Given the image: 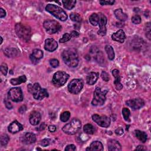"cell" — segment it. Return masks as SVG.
<instances>
[{
	"label": "cell",
	"mask_w": 151,
	"mask_h": 151,
	"mask_svg": "<svg viewBox=\"0 0 151 151\" xmlns=\"http://www.w3.org/2000/svg\"><path fill=\"white\" fill-rule=\"evenodd\" d=\"M81 126V122L79 119L74 118L72 119L70 122L65 125L62 128V130L67 135H73L78 132L80 129Z\"/></svg>",
	"instance_id": "obj_5"
},
{
	"label": "cell",
	"mask_w": 151,
	"mask_h": 151,
	"mask_svg": "<svg viewBox=\"0 0 151 151\" xmlns=\"http://www.w3.org/2000/svg\"><path fill=\"white\" fill-rule=\"evenodd\" d=\"M45 10L62 21H65L67 19L66 13L62 8L56 5L49 4L45 7Z\"/></svg>",
	"instance_id": "obj_3"
},
{
	"label": "cell",
	"mask_w": 151,
	"mask_h": 151,
	"mask_svg": "<svg viewBox=\"0 0 151 151\" xmlns=\"http://www.w3.org/2000/svg\"><path fill=\"white\" fill-rule=\"evenodd\" d=\"M92 120L98 125L103 128H108L111 125V119L106 116H100L94 114L92 116Z\"/></svg>",
	"instance_id": "obj_11"
},
{
	"label": "cell",
	"mask_w": 151,
	"mask_h": 151,
	"mask_svg": "<svg viewBox=\"0 0 151 151\" xmlns=\"http://www.w3.org/2000/svg\"><path fill=\"white\" fill-rule=\"evenodd\" d=\"M36 141L35 135L30 132L26 133L23 137V142L26 144H31Z\"/></svg>",
	"instance_id": "obj_20"
},
{
	"label": "cell",
	"mask_w": 151,
	"mask_h": 151,
	"mask_svg": "<svg viewBox=\"0 0 151 151\" xmlns=\"http://www.w3.org/2000/svg\"><path fill=\"white\" fill-rule=\"evenodd\" d=\"M41 118V116L39 112L37 111H33L31 113L30 115V122L33 126L37 125L40 123Z\"/></svg>",
	"instance_id": "obj_18"
},
{
	"label": "cell",
	"mask_w": 151,
	"mask_h": 151,
	"mask_svg": "<svg viewBox=\"0 0 151 151\" xmlns=\"http://www.w3.org/2000/svg\"><path fill=\"white\" fill-rule=\"evenodd\" d=\"M143 149V146H141V145L137 146L136 148L135 149V150H142Z\"/></svg>",
	"instance_id": "obj_53"
},
{
	"label": "cell",
	"mask_w": 151,
	"mask_h": 151,
	"mask_svg": "<svg viewBox=\"0 0 151 151\" xmlns=\"http://www.w3.org/2000/svg\"><path fill=\"white\" fill-rule=\"evenodd\" d=\"M10 140V138L9 136L6 134H3L1 136V144L3 146H6L7 145Z\"/></svg>",
	"instance_id": "obj_36"
},
{
	"label": "cell",
	"mask_w": 151,
	"mask_h": 151,
	"mask_svg": "<svg viewBox=\"0 0 151 151\" xmlns=\"http://www.w3.org/2000/svg\"><path fill=\"white\" fill-rule=\"evenodd\" d=\"M124 133V131H123V128H118L116 130H115V133L117 135H119V136H121Z\"/></svg>",
	"instance_id": "obj_46"
},
{
	"label": "cell",
	"mask_w": 151,
	"mask_h": 151,
	"mask_svg": "<svg viewBox=\"0 0 151 151\" xmlns=\"http://www.w3.org/2000/svg\"><path fill=\"white\" fill-rule=\"evenodd\" d=\"M4 103H5V105H6V106L7 109H11L13 108V105L12 104L9 102L8 101V100H4Z\"/></svg>",
	"instance_id": "obj_47"
},
{
	"label": "cell",
	"mask_w": 151,
	"mask_h": 151,
	"mask_svg": "<svg viewBox=\"0 0 151 151\" xmlns=\"http://www.w3.org/2000/svg\"><path fill=\"white\" fill-rule=\"evenodd\" d=\"M126 104L128 106L131 108L133 110L140 109L145 105L143 100L140 98L129 100L128 101H126Z\"/></svg>",
	"instance_id": "obj_13"
},
{
	"label": "cell",
	"mask_w": 151,
	"mask_h": 151,
	"mask_svg": "<svg viewBox=\"0 0 151 151\" xmlns=\"http://www.w3.org/2000/svg\"><path fill=\"white\" fill-rule=\"evenodd\" d=\"M114 13L116 18L121 21H125L128 19V16L121 9L116 10Z\"/></svg>",
	"instance_id": "obj_24"
},
{
	"label": "cell",
	"mask_w": 151,
	"mask_h": 151,
	"mask_svg": "<svg viewBox=\"0 0 151 151\" xmlns=\"http://www.w3.org/2000/svg\"><path fill=\"white\" fill-rule=\"evenodd\" d=\"M108 149L110 151H119L122 150V147L119 142L114 139H111L108 141Z\"/></svg>",
	"instance_id": "obj_19"
},
{
	"label": "cell",
	"mask_w": 151,
	"mask_h": 151,
	"mask_svg": "<svg viewBox=\"0 0 151 151\" xmlns=\"http://www.w3.org/2000/svg\"><path fill=\"white\" fill-rule=\"evenodd\" d=\"M70 35L72 37H78L79 36V33L76 31H73L71 32Z\"/></svg>",
	"instance_id": "obj_52"
},
{
	"label": "cell",
	"mask_w": 151,
	"mask_h": 151,
	"mask_svg": "<svg viewBox=\"0 0 151 151\" xmlns=\"http://www.w3.org/2000/svg\"><path fill=\"white\" fill-rule=\"evenodd\" d=\"M62 56L65 63L70 67H76L79 65L78 54L74 48L65 50Z\"/></svg>",
	"instance_id": "obj_1"
},
{
	"label": "cell",
	"mask_w": 151,
	"mask_h": 151,
	"mask_svg": "<svg viewBox=\"0 0 151 151\" xmlns=\"http://www.w3.org/2000/svg\"><path fill=\"white\" fill-rule=\"evenodd\" d=\"M112 74L115 78L114 81V85L115 88L118 90H120L123 88V85L121 83V77L119 75V71L117 69H114L112 70Z\"/></svg>",
	"instance_id": "obj_17"
},
{
	"label": "cell",
	"mask_w": 151,
	"mask_h": 151,
	"mask_svg": "<svg viewBox=\"0 0 151 151\" xmlns=\"http://www.w3.org/2000/svg\"><path fill=\"white\" fill-rule=\"evenodd\" d=\"M50 64L53 68H56L59 66V62L58 60L53 59L50 60Z\"/></svg>",
	"instance_id": "obj_40"
},
{
	"label": "cell",
	"mask_w": 151,
	"mask_h": 151,
	"mask_svg": "<svg viewBox=\"0 0 151 151\" xmlns=\"http://www.w3.org/2000/svg\"><path fill=\"white\" fill-rule=\"evenodd\" d=\"M115 3V1H100V4L102 6H106V5H110L112 6Z\"/></svg>",
	"instance_id": "obj_44"
},
{
	"label": "cell",
	"mask_w": 151,
	"mask_h": 151,
	"mask_svg": "<svg viewBox=\"0 0 151 151\" xmlns=\"http://www.w3.org/2000/svg\"><path fill=\"white\" fill-rule=\"evenodd\" d=\"M145 30L146 31V36L150 40V23H147L146 24V27H145Z\"/></svg>",
	"instance_id": "obj_38"
},
{
	"label": "cell",
	"mask_w": 151,
	"mask_h": 151,
	"mask_svg": "<svg viewBox=\"0 0 151 151\" xmlns=\"http://www.w3.org/2000/svg\"><path fill=\"white\" fill-rule=\"evenodd\" d=\"M135 136L136 137L143 143H145L147 140V135L145 132L137 130H135Z\"/></svg>",
	"instance_id": "obj_29"
},
{
	"label": "cell",
	"mask_w": 151,
	"mask_h": 151,
	"mask_svg": "<svg viewBox=\"0 0 151 151\" xmlns=\"http://www.w3.org/2000/svg\"><path fill=\"white\" fill-rule=\"evenodd\" d=\"M48 130L50 132H55L56 131V127L55 125H50L48 126Z\"/></svg>",
	"instance_id": "obj_50"
},
{
	"label": "cell",
	"mask_w": 151,
	"mask_h": 151,
	"mask_svg": "<svg viewBox=\"0 0 151 151\" xmlns=\"http://www.w3.org/2000/svg\"><path fill=\"white\" fill-rule=\"evenodd\" d=\"M101 77H102V79L105 82H108L110 79V77H109V76L108 73H106V72H104V71L102 72V73L101 74Z\"/></svg>",
	"instance_id": "obj_42"
},
{
	"label": "cell",
	"mask_w": 151,
	"mask_h": 151,
	"mask_svg": "<svg viewBox=\"0 0 151 151\" xmlns=\"http://www.w3.org/2000/svg\"><path fill=\"white\" fill-rule=\"evenodd\" d=\"M26 81H27V77L25 75H23L17 78L11 79L10 80V83L13 85H18L23 83H25Z\"/></svg>",
	"instance_id": "obj_27"
},
{
	"label": "cell",
	"mask_w": 151,
	"mask_h": 151,
	"mask_svg": "<svg viewBox=\"0 0 151 151\" xmlns=\"http://www.w3.org/2000/svg\"><path fill=\"white\" fill-rule=\"evenodd\" d=\"M43 26L47 33L52 34L59 32L62 28L60 24L55 20H48L44 22Z\"/></svg>",
	"instance_id": "obj_7"
},
{
	"label": "cell",
	"mask_w": 151,
	"mask_h": 151,
	"mask_svg": "<svg viewBox=\"0 0 151 151\" xmlns=\"http://www.w3.org/2000/svg\"><path fill=\"white\" fill-rule=\"evenodd\" d=\"M6 16V11L3 9L1 8V9H0V17H1V18H3L5 17Z\"/></svg>",
	"instance_id": "obj_48"
},
{
	"label": "cell",
	"mask_w": 151,
	"mask_h": 151,
	"mask_svg": "<svg viewBox=\"0 0 151 151\" xmlns=\"http://www.w3.org/2000/svg\"><path fill=\"white\" fill-rule=\"evenodd\" d=\"M70 19L74 21V22H76V23H80L82 21V17L81 16L77 14V13H73L70 14Z\"/></svg>",
	"instance_id": "obj_32"
},
{
	"label": "cell",
	"mask_w": 151,
	"mask_h": 151,
	"mask_svg": "<svg viewBox=\"0 0 151 151\" xmlns=\"http://www.w3.org/2000/svg\"><path fill=\"white\" fill-rule=\"evenodd\" d=\"M72 38V37L70 34H69V33H65V34L63 35L62 38H61L59 40V42H60V43H66V42L69 41Z\"/></svg>",
	"instance_id": "obj_37"
},
{
	"label": "cell",
	"mask_w": 151,
	"mask_h": 151,
	"mask_svg": "<svg viewBox=\"0 0 151 151\" xmlns=\"http://www.w3.org/2000/svg\"><path fill=\"white\" fill-rule=\"evenodd\" d=\"M99 21L98 25L99 26V30L97 32V34L101 36H104L106 34V23H107V18L102 13H99Z\"/></svg>",
	"instance_id": "obj_12"
},
{
	"label": "cell",
	"mask_w": 151,
	"mask_h": 151,
	"mask_svg": "<svg viewBox=\"0 0 151 151\" xmlns=\"http://www.w3.org/2000/svg\"><path fill=\"white\" fill-rule=\"evenodd\" d=\"M76 147L75 145L73 144L67 145L65 148V150H69V151H74V150H76Z\"/></svg>",
	"instance_id": "obj_45"
},
{
	"label": "cell",
	"mask_w": 151,
	"mask_h": 151,
	"mask_svg": "<svg viewBox=\"0 0 151 151\" xmlns=\"http://www.w3.org/2000/svg\"><path fill=\"white\" fill-rule=\"evenodd\" d=\"M107 93V90L102 91L100 88L96 87L94 92L93 99L91 102L92 105L96 106L103 105L106 100V94Z\"/></svg>",
	"instance_id": "obj_6"
},
{
	"label": "cell",
	"mask_w": 151,
	"mask_h": 151,
	"mask_svg": "<svg viewBox=\"0 0 151 151\" xmlns=\"http://www.w3.org/2000/svg\"><path fill=\"white\" fill-rule=\"evenodd\" d=\"M9 99L15 102H20L23 100V91L20 87H13L8 93Z\"/></svg>",
	"instance_id": "obj_10"
},
{
	"label": "cell",
	"mask_w": 151,
	"mask_h": 151,
	"mask_svg": "<svg viewBox=\"0 0 151 151\" xmlns=\"http://www.w3.org/2000/svg\"><path fill=\"white\" fill-rule=\"evenodd\" d=\"M28 90L31 93L34 98L36 100H42L45 97H48V91L45 89H42L39 83H35L34 84L28 85Z\"/></svg>",
	"instance_id": "obj_2"
},
{
	"label": "cell",
	"mask_w": 151,
	"mask_h": 151,
	"mask_svg": "<svg viewBox=\"0 0 151 151\" xmlns=\"http://www.w3.org/2000/svg\"><path fill=\"white\" fill-rule=\"evenodd\" d=\"M112 38L115 41L123 43L126 39V35L123 30H119L112 35Z\"/></svg>",
	"instance_id": "obj_15"
},
{
	"label": "cell",
	"mask_w": 151,
	"mask_h": 151,
	"mask_svg": "<svg viewBox=\"0 0 151 151\" xmlns=\"http://www.w3.org/2000/svg\"><path fill=\"white\" fill-rule=\"evenodd\" d=\"M99 78V73L96 72H90L87 76V83L89 85H93L97 82Z\"/></svg>",
	"instance_id": "obj_23"
},
{
	"label": "cell",
	"mask_w": 151,
	"mask_h": 151,
	"mask_svg": "<svg viewBox=\"0 0 151 151\" xmlns=\"http://www.w3.org/2000/svg\"><path fill=\"white\" fill-rule=\"evenodd\" d=\"M16 32L18 37L25 41H28L30 39L31 28L29 26L18 23L16 25Z\"/></svg>",
	"instance_id": "obj_4"
},
{
	"label": "cell",
	"mask_w": 151,
	"mask_h": 151,
	"mask_svg": "<svg viewBox=\"0 0 151 151\" xmlns=\"http://www.w3.org/2000/svg\"><path fill=\"white\" fill-rule=\"evenodd\" d=\"M9 131L11 133H16L23 130V125L18 121H13L9 126Z\"/></svg>",
	"instance_id": "obj_16"
},
{
	"label": "cell",
	"mask_w": 151,
	"mask_h": 151,
	"mask_svg": "<svg viewBox=\"0 0 151 151\" xmlns=\"http://www.w3.org/2000/svg\"><path fill=\"white\" fill-rule=\"evenodd\" d=\"M58 44L56 41L52 38H48L45 40L44 44V48L50 52H53L57 48Z\"/></svg>",
	"instance_id": "obj_14"
},
{
	"label": "cell",
	"mask_w": 151,
	"mask_h": 151,
	"mask_svg": "<svg viewBox=\"0 0 151 151\" xmlns=\"http://www.w3.org/2000/svg\"><path fill=\"white\" fill-rule=\"evenodd\" d=\"M50 140L48 139H44L40 142V145L43 147H46L50 145Z\"/></svg>",
	"instance_id": "obj_43"
},
{
	"label": "cell",
	"mask_w": 151,
	"mask_h": 151,
	"mask_svg": "<svg viewBox=\"0 0 151 151\" xmlns=\"http://www.w3.org/2000/svg\"><path fill=\"white\" fill-rule=\"evenodd\" d=\"M86 150H104V146L102 145V143L99 142V141H94L93 142L90 146L89 147H87L86 149Z\"/></svg>",
	"instance_id": "obj_22"
},
{
	"label": "cell",
	"mask_w": 151,
	"mask_h": 151,
	"mask_svg": "<svg viewBox=\"0 0 151 151\" xmlns=\"http://www.w3.org/2000/svg\"><path fill=\"white\" fill-rule=\"evenodd\" d=\"M46 127V125L45 123H42L39 127H38V128H37V130H39V131H41L43 130H44Z\"/></svg>",
	"instance_id": "obj_51"
},
{
	"label": "cell",
	"mask_w": 151,
	"mask_h": 151,
	"mask_svg": "<svg viewBox=\"0 0 151 151\" xmlns=\"http://www.w3.org/2000/svg\"><path fill=\"white\" fill-rule=\"evenodd\" d=\"M18 52L16 48H7L4 50V55L8 57H15L18 56Z\"/></svg>",
	"instance_id": "obj_25"
},
{
	"label": "cell",
	"mask_w": 151,
	"mask_h": 151,
	"mask_svg": "<svg viewBox=\"0 0 151 151\" xmlns=\"http://www.w3.org/2000/svg\"><path fill=\"white\" fill-rule=\"evenodd\" d=\"M69 77V75L65 72H57L53 76L52 83L56 87H61L67 82Z\"/></svg>",
	"instance_id": "obj_8"
},
{
	"label": "cell",
	"mask_w": 151,
	"mask_h": 151,
	"mask_svg": "<svg viewBox=\"0 0 151 151\" xmlns=\"http://www.w3.org/2000/svg\"><path fill=\"white\" fill-rule=\"evenodd\" d=\"M0 39H1V43H0V44H2L3 43V37H0Z\"/></svg>",
	"instance_id": "obj_54"
},
{
	"label": "cell",
	"mask_w": 151,
	"mask_h": 151,
	"mask_svg": "<svg viewBox=\"0 0 151 151\" xmlns=\"http://www.w3.org/2000/svg\"><path fill=\"white\" fill-rule=\"evenodd\" d=\"M105 51L108 55V58L110 60H113L115 59V52L113 47L110 45H106L105 46Z\"/></svg>",
	"instance_id": "obj_28"
},
{
	"label": "cell",
	"mask_w": 151,
	"mask_h": 151,
	"mask_svg": "<svg viewBox=\"0 0 151 151\" xmlns=\"http://www.w3.org/2000/svg\"><path fill=\"white\" fill-rule=\"evenodd\" d=\"M89 21L91 24V25L94 26H96L98 25L99 21V14L94 13L91 14L89 17Z\"/></svg>",
	"instance_id": "obj_30"
},
{
	"label": "cell",
	"mask_w": 151,
	"mask_h": 151,
	"mask_svg": "<svg viewBox=\"0 0 151 151\" xmlns=\"http://www.w3.org/2000/svg\"><path fill=\"white\" fill-rule=\"evenodd\" d=\"M70 113L68 111H66L61 114L60 120L63 122H66L69 121V119H70Z\"/></svg>",
	"instance_id": "obj_35"
},
{
	"label": "cell",
	"mask_w": 151,
	"mask_h": 151,
	"mask_svg": "<svg viewBox=\"0 0 151 151\" xmlns=\"http://www.w3.org/2000/svg\"><path fill=\"white\" fill-rule=\"evenodd\" d=\"M84 86V82L82 79H73L68 85V90L70 93L74 94L79 93Z\"/></svg>",
	"instance_id": "obj_9"
},
{
	"label": "cell",
	"mask_w": 151,
	"mask_h": 151,
	"mask_svg": "<svg viewBox=\"0 0 151 151\" xmlns=\"http://www.w3.org/2000/svg\"><path fill=\"white\" fill-rule=\"evenodd\" d=\"M122 115L123 116L124 119L129 122L130 121V111L128 108H123L122 110Z\"/></svg>",
	"instance_id": "obj_34"
},
{
	"label": "cell",
	"mask_w": 151,
	"mask_h": 151,
	"mask_svg": "<svg viewBox=\"0 0 151 151\" xmlns=\"http://www.w3.org/2000/svg\"><path fill=\"white\" fill-rule=\"evenodd\" d=\"M95 59H96V61L98 63H103L104 62V60H105L103 53L101 52H100V51L97 52V53L96 54V56H95Z\"/></svg>",
	"instance_id": "obj_33"
},
{
	"label": "cell",
	"mask_w": 151,
	"mask_h": 151,
	"mask_svg": "<svg viewBox=\"0 0 151 151\" xmlns=\"http://www.w3.org/2000/svg\"><path fill=\"white\" fill-rule=\"evenodd\" d=\"M27 110V108L25 105H23L22 106H21L19 109H18V112L21 113V114H23L24 113H25V112Z\"/></svg>",
	"instance_id": "obj_49"
},
{
	"label": "cell",
	"mask_w": 151,
	"mask_h": 151,
	"mask_svg": "<svg viewBox=\"0 0 151 151\" xmlns=\"http://www.w3.org/2000/svg\"><path fill=\"white\" fill-rule=\"evenodd\" d=\"M83 130L84 133L86 134L92 135L95 132V128L91 124H86L83 127Z\"/></svg>",
	"instance_id": "obj_31"
},
{
	"label": "cell",
	"mask_w": 151,
	"mask_h": 151,
	"mask_svg": "<svg viewBox=\"0 0 151 151\" xmlns=\"http://www.w3.org/2000/svg\"><path fill=\"white\" fill-rule=\"evenodd\" d=\"M132 22L135 24H139L141 23V18L139 15H135L132 18Z\"/></svg>",
	"instance_id": "obj_39"
},
{
	"label": "cell",
	"mask_w": 151,
	"mask_h": 151,
	"mask_svg": "<svg viewBox=\"0 0 151 151\" xmlns=\"http://www.w3.org/2000/svg\"><path fill=\"white\" fill-rule=\"evenodd\" d=\"M62 3L65 9L70 10L75 7L76 1H75V0H66V1H62Z\"/></svg>",
	"instance_id": "obj_26"
},
{
	"label": "cell",
	"mask_w": 151,
	"mask_h": 151,
	"mask_svg": "<svg viewBox=\"0 0 151 151\" xmlns=\"http://www.w3.org/2000/svg\"><path fill=\"white\" fill-rule=\"evenodd\" d=\"M1 71L4 76L7 75L8 72V66L6 63H3L1 65Z\"/></svg>",
	"instance_id": "obj_41"
},
{
	"label": "cell",
	"mask_w": 151,
	"mask_h": 151,
	"mask_svg": "<svg viewBox=\"0 0 151 151\" xmlns=\"http://www.w3.org/2000/svg\"><path fill=\"white\" fill-rule=\"evenodd\" d=\"M43 57V52L40 49H34L33 51L32 55L30 56V59L33 62H36L42 59Z\"/></svg>",
	"instance_id": "obj_21"
}]
</instances>
